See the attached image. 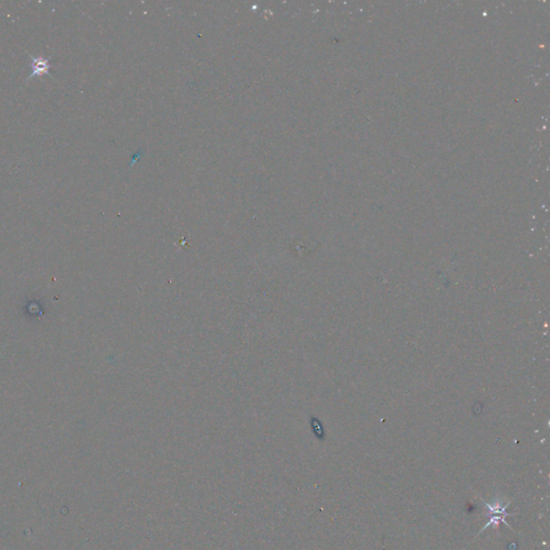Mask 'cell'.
I'll list each match as a JSON object with an SVG mask.
<instances>
[{"mask_svg": "<svg viewBox=\"0 0 550 550\" xmlns=\"http://www.w3.org/2000/svg\"><path fill=\"white\" fill-rule=\"evenodd\" d=\"M28 56L31 59V65H30L31 73L28 76V79L26 80L27 82H28L29 80H31L34 75L42 76L44 74H47L48 76H52V74L50 72V68H51L50 58L51 57H48V58H45V57H42V56L34 57L30 54H28Z\"/></svg>", "mask_w": 550, "mask_h": 550, "instance_id": "cell-1", "label": "cell"}, {"mask_svg": "<svg viewBox=\"0 0 550 550\" xmlns=\"http://www.w3.org/2000/svg\"><path fill=\"white\" fill-rule=\"evenodd\" d=\"M486 505H487V507H488V510H489L491 513H493V514H500V515H502L503 517L506 516V514H505V508L507 507L508 503L505 504V505H502V504H501V502H499V501H498V502H496L494 504H488V503H486Z\"/></svg>", "mask_w": 550, "mask_h": 550, "instance_id": "cell-2", "label": "cell"}]
</instances>
